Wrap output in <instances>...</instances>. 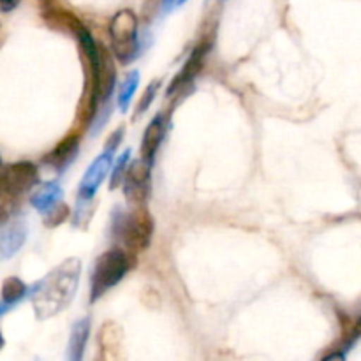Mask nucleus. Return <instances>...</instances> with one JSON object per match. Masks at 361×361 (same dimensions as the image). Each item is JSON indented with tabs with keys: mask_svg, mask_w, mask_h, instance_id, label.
Returning <instances> with one entry per match:
<instances>
[{
	"mask_svg": "<svg viewBox=\"0 0 361 361\" xmlns=\"http://www.w3.org/2000/svg\"><path fill=\"white\" fill-rule=\"evenodd\" d=\"M78 277H80L78 259L66 261L46 277L32 300L39 319H48L66 309L76 293Z\"/></svg>",
	"mask_w": 361,
	"mask_h": 361,
	"instance_id": "1",
	"label": "nucleus"
},
{
	"mask_svg": "<svg viewBox=\"0 0 361 361\" xmlns=\"http://www.w3.org/2000/svg\"><path fill=\"white\" fill-rule=\"evenodd\" d=\"M130 256L123 249H111L97 259L92 274V302L118 284L130 268Z\"/></svg>",
	"mask_w": 361,
	"mask_h": 361,
	"instance_id": "2",
	"label": "nucleus"
},
{
	"mask_svg": "<svg viewBox=\"0 0 361 361\" xmlns=\"http://www.w3.org/2000/svg\"><path fill=\"white\" fill-rule=\"evenodd\" d=\"M111 49L120 62H130L137 51V16L130 9H120L109 23Z\"/></svg>",
	"mask_w": 361,
	"mask_h": 361,
	"instance_id": "3",
	"label": "nucleus"
},
{
	"mask_svg": "<svg viewBox=\"0 0 361 361\" xmlns=\"http://www.w3.org/2000/svg\"><path fill=\"white\" fill-rule=\"evenodd\" d=\"M118 235L126 250L133 257L143 252L150 245L152 235H154V219H152L150 212L145 208V204H137L136 210L129 217L123 219Z\"/></svg>",
	"mask_w": 361,
	"mask_h": 361,
	"instance_id": "4",
	"label": "nucleus"
},
{
	"mask_svg": "<svg viewBox=\"0 0 361 361\" xmlns=\"http://www.w3.org/2000/svg\"><path fill=\"white\" fill-rule=\"evenodd\" d=\"M39 173L32 162L6 164L2 169V200H18L37 183Z\"/></svg>",
	"mask_w": 361,
	"mask_h": 361,
	"instance_id": "5",
	"label": "nucleus"
},
{
	"mask_svg": "<svg viewBox=\"0 0 361 361\" xmlns=\"http://www.w3.org/2000/svg\"><path fill=\"white\" fill-rule=\"evenodd\" d=\"M113 49H108L104 44H97L94 59L95 87H97L99 101L104 102L113 94L116 83V67L113 59Z\"/></svg>",
	"mask_w": 361,
	"mask_h": 361,
	"instance_id": "6",
	"label": "nucleus"
},
{
	"mask_svg": "<svg viewBox=\"0 0 361 361\" xmlns=\"http://www.w3.org/2000/svg\"><path fill=\"white\" fill-rule=\"evenodd\" d=\"M150 168L152 162L148 161H136L130 164L123 175V185H126V196L129 201L137 204H145L150 190Z\"/></svg>",
	"mask_w": 361,
	"mask_h": 361,
	"instance_id": "7",
	"label": "nucleus"
},
{
	"mask_svg": "<svg viewBox=\"0 0 361 361\" xmlns=\"http://www.w3.org/2000/svg\"><path fill=\"white\" fill-rule=\"evenodd\" d=\"M42 18H44V21L51 28H56V30H62V32H69V34H74L76 37L81 34V32L87 30L76 14L71 13V11L66 9V7L55 6L53 0L51 2H44Z\"/></svg>",
	"mask_w": 361,
	"mask_h": 361,
	"instance_id": "8",
	"label": "nucleus"
},
{
	"mask_svg": "<svg viewBox=\"0 0 361 361\" xmlns=\"http://www.w3.org/2000/svg\"><path fill=\"white\" fill-rule=\"evenodd\" d=\"M78 143H80V130H73V133L67 134L51 152L44 157L46 164L53 166L56 169H62L69 164V161H73V157L78 152Z\"/></svg>",
	"mask_w": 361,
	"mask_h": 361,
	"instance_id": "9",
	"label": "nucleus"
},
{
	"mask_svg": "<svg viewBox=\"0 0 361 361\" xmlns=\"http://www.w3.org/2000/svg\"><path fill=\"white\" fill-rule=\"evenodd\" d=\"M208 48H210V42L204 41L194 49L192 55L189 56V60H187L185 66H183V69L180 71V73L175 76V80H173L171 87L168 88V94H173V92L178 90L180 87H183V85H187L189 81H192V78L196 76V74L201 71V67H203V60H204V55H207Z\"/></svg>",
	"mask_w": 361,
	"mask_h": 361,
	"instance_id": "10",
	"label": "nucleus"
},
{
	"mask_svg": "<svg viewBox=\"0 0 361 361\" xmlns=\"http://www.w3.org/2000/svg\"><path fill=\"white\" fill-rule=\"evenodd\" d=\"M164 127L166 122L162 120V116L159 115L152 120L150 126L145 130L143 143H141V157H143L145 161L152 162V159H154L155 152H157L159 145H161L162 137H164Z\"/></svg>",
	"mask_w": 361,
	"mask_h": 361,
	"instance_id": "11",
	"label": "nucleus"
},
{
	"mask_svg": "<svg viewBox=\"0 0 361 361\" xmlns=\"http://www.w3.org/2000/svg\"><path fill=\"white\" fill-rule=\"evenodd\" d=\"M122 330H120L118 324L115 323H106L101 328V334H99V344L102 349V358H113L115 360L118 356L120 349H122Z\"/></svg>",
	"mask_w": 361,
	"mask_h": 361,
	"instance_id": "12",
	"label": "nucleus"
},
{
	"mask_svg": "<svg viewBox=\"0 0 361 361\" xmlns=\"http://www.w3.org/2000/svg\"><path fill=\"white\" fill-rule=\"evenodd\" d=\"M25 295V286L23 282L18 281V279H7L4 282V291H2V298L6 303H14Z\"/></svg>",
	"mask_w": 361,
	"mask_h": 361,
	"instance_id": "13",
	"label": "nucleus"
},
{
	"mask_svg": "<svg viewBox=\"0 0 361 361\" xmlns=\"http://www.w3.org/2000/svg\"><path fill=\"white\" fill-rule=\"evenodd\" d=\"M157 88H159V81H157V83L148 85V88H147V90H145L143 97H141V101L137 102L136 116L140 115V113L147 111V108H148V106H150V102H152V99H154V95H155V92H157Z\"/></svg>",
	"mask_w": 361,
	"mask_h": 361,
	"instance_id": "14",
	"label": "nucleus"
},
{
	"mask_svg": "<svg viewBox=\"0 0 361 361\" xmlns=\"http://www.w3.org/2000/svg\"><path fill=\"white\" fill-rule=\"evenodd\" d=\"M18 4H20V0H0V7H2L4 13H9V11L16 9Z\"/></svg>",
	"mask_w": 361,
	"mask_h": 361,
	"instance_id": "15",
	"label": "nucleus"
},
{
	"mask_svg": "<svg viewBox=\"0 0 361 361\" xmlns=\"http://www.w3.org/2000/svg\"><path fill=\"white\" fill-rule=\"evenodd\" d=\"M351 337H361V317L353 324L351 328Z\"/></svg>",
	"mask_w": 361,
	"mask_h": 361,
	"instance_id": "16",
	"label": "nucleus"
},
{
	"mask_svg": "<svg viewBox=\"0 0 361 361\" xmlns=\"http://www.w3.org/2000/svg\"><path fill=\"white\" fill-rule=\"evenodd\" d=\"M42 2H51V0H42Z\"/></svg>",
	"mask_w": 361,
	"mask_h": 361,
	"instance_id": "17",
	"label": "nucleus"
}]
</instances>
